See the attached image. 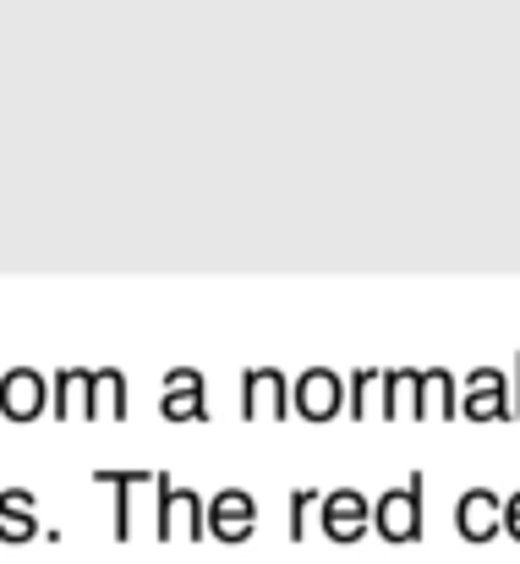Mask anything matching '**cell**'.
Masks as SVG:
<instances>
[{"mask_svg":"<svg viewBox=\"0 0 520 564\" xmlns=\"http://www.w3.org/2000/svg\"><path fill=\"white\" fill-rule=\"evenodd\" d=\"M154 494H160V505H154V538L160 543H203L208 538V505L192 494V488H175L171 477H154Z\"/></svg>","mask_w":520,"mask_h":564,"instance_id":"1","label":"cell"},{"mask_svg":"<svg viewBox=\"0 0 520 564\" xmlns=\"http://www.w3.org/2000/svg\"><path fill=\"white\" fill-rule=\"evenodd\" d=\"M372 532L383 543H416L422 538V471H411L405 488H389L372 505Z\"/></svg>","mask_w":520,"mask_h":564,"instance_id":"2","label":"cell"},{"mask_svg":"<svg viewBox=\"0 0 520 564\" xmlns=\"http://www.w3.org/2000/svg\"><path fill=\"white\" fill-rule=\"evenodd\" d=\"M241 416L247 422H280L291 416V378L274 368H247L241 373Z\"/></svg>","mask_w":520,"mask_h":564,"instance_id":"3","label":"cell"},{"mask_svg":"<svg viewBox=\"0 0 520 564\" xmlns=\"http://www.w3.org/2000/svg\"><path fill=\"white\" fill-rule=\"evenodd\" d=\"M461 416L466 422H510V378L499 368H477L461 389Z\"/></svg>","mask_w":520,"mask_h":564,"instance_id":"4","label":"cell"},{"mask_svg":"<svg viewBox=\"0 0 520 564\" xmlns=\"http://www.w3.org/2000/svg\"><path fill=\"white\" fill-rule=\"evenodd\" d=\"M252 527H258V499H252L247 488H225V494L208 499V538H219V543H247Z\"/></svg>","mask_w":520,"mask_h":564,"instance_id":"5","label":"cell"},{"mask_svg":"<svg viewBox=\"0 0 520 564\" xmlns=\"http://www.w3.org/2000/svg\"><path fill=\"white\" fill-rule=\"evenodd\" d=\"M340 405H346V383H340V373L313 368V373L291 378V411H302L307 422H329Z\"/></svg>","mask_w":520,"mask_h":564,"instance_id":"6","label":"cell"},{"mask_svg":"<svg viewBox=\"0 0 520 564\" xmlns=\"http://www.w3.org/2000/svg\"><path fill=\"white\" fill-rule=\"evenodd\" d=\"M44 405H50L44 373H33V368L0 373V416H6V422H33V416H44Z\"/></svg>","mask_w":520,"mask_h":564,"instance_id":"7","label":"cell"},{"mask_svg":"<svg viewBox=\"0 0 520 564\" xmlns=\"http://www.w3.org/2000/svg\"><path fill=\"white\" fill-rule=\"evenodd\" d=\"M455 527H461L466 543H494V538L505 532V499L488 494V488L461 494V505H455Z\"/></svg>","mask_w":520,"mask_h":564,"instance_id":"8","label":"cell"},{"mask_svg":"<svg viewBox=\"0 0 520 564\" xmlns=\"http://www.w3.org/2000/svg\"><path fill=\"white\" fill-rule=\"evenodd\" d=\"M367 527H372V505H367L356 488H335V494H324V532H329L335 543H356V538H367Z\"/></svg>","mask_w":520,"mask_h":564,"instance_id":"9","label":"cell"},{"mask_svg":"<svg viewBox=\"0 0 520 564\" xmlns=\"http://www.w3.org/2000/svg\"><path fill=\"white\" fill-rule=\"evenodd\" d=\"M160 416H165V422H208V405H203V373H197V368H171V373H165Z\"/></svg>","mask_w":520,"mask_h":564,"instance_id":"10","label":"cell"},{"mask_svg":"<svg viewBox=\"0 0 520 564\" xmlns=\"http://www.w3.org/2000/svg\"><path fill=\"white\" fill-rule=\"evenodd\" d=\"M94 482H105L110 494H116V516H110V538L116 543H127L132 538V488H143V482H154V471H143V466H132V471H94Z\"/></svg>","mask_w":520,"mask_h":564,"instance_id":"11","label":"cell"},{"mask_svg":"<svg viewBox=\"0 0 520 564\" xmlns=\"http://www.w3.org/2000/svg\"><path fill=\"white\" fill-rule=\"evenodd\" d=\"M88 389H94L88 368H61L55 383H50V411L61 422H88Z\"/></svg>","mask_w":520,"mask_h":564,"instance_id":"12","label":"cell"},{"mask_svg":"<svg viewBox=\"0 0 520 564\" xmlns=\"http://www.w3.org/2000/svg\"><path fill=\"white\" fill-rule=\"evenodd\" d=\"M461 411V383L444 373H416V422H444V416H455Z\"/></svg>","mask_w":520,"mask_h":564,"instance_id":"13","label":"cell"},{"mask_svg":"<svg viewBox=\"0 0 520 564\" xmlns=\"http://www.w3.org/2000/svg\"><path fill=\"white\" fill-rule=\"evenodd\" d=\"M39 532V505L28 488H6L0 494V543H28Z\"/></svg>","mask_w":520,"mask_h":564,"instance_id":"14","label":"cell"},{"mask_svg":"<svg viewBox=\"0 0 520 564\" xmlns=\"http://www.w3.org/2000/svg\"><path fill=\"white\" fill-rule=\"evenodd\" d=\"M127 422V378L116 368H99L94 373V389H88V422Z\"/></svg>","mask_w":520,"mask_h":564,"instance_id":"15","label":"cell"},{"mask_svg":"<svg viewBox=\"0 0 520 564\" xmlns=\"http://www.w3.org/2000/svg\"><path fill=\"white\" fill-rule=\"evenodd\" d=\"M378 416H416V368H400V373H383V405Z\"/></svg>","mask_w":520,"mask_h":564,"instance_id":"16","label":"cell"},{"mask_svg":"<svg viewBox=\"0 0 520 564\" xmlns=\"http://www.w3.org/2000/svg\"><path fill=\"white\" fill-rule=\"evenodd\" d=\"M350 416H372L378 405H383V373H372V368H361V373H350V394H346Z\"/></svg>","mask_w":520,"mask_h":564,"instance_id":"17","label":"cell"},{"mask_svg":"<svg viewBox=\"0 0 520 564\" xmlns=\"http://www.w3.org/2000/svg\"><path fill=\"white\" fill-rule=\"evenodd\" d=\"M318 499H324V494H313V488H296V494H291V521H285V538H291V543L307 538V510H313Z\"/></svg>","mask_w":520,"mask_h":564,"instance_id":"18","label":"cell"},{"mask_svg":"<svg viewBox=\"0 0 520 564\" xmlns=\"http://www.w3.org/2000/svg\"><path fill=\"white\" fill-rule=\"evenodd\" d=\"M505 532L520 543V494H510V499H505Z\"/></svg>","mask_w":520,"mask_h":564,"instance_id":"19","label":"cell"},{"mask_svg":"<svg viewBox=\"0 0 520 564\" xmlns=\"http://www.w3.org/2000/svg\"><path fill=\"white\" fill-rule=\"evenodd\" d=\"M510 422H520V357H516V378H510Z\"/></svg>","mask_w":520,"mask_h":564,"instance_id":"20","label":"cell"}]
</instances>
